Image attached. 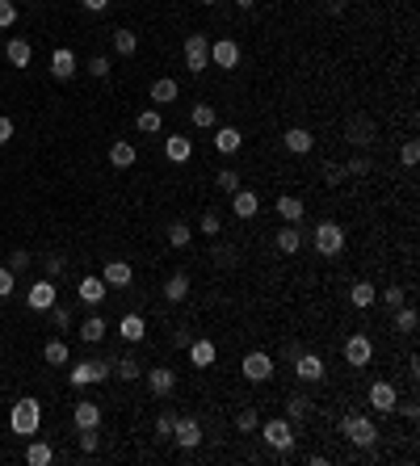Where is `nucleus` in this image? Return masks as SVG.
<instances>
[{
	"instance_id": "nucleus-40",
	"label": "nucleus",
	"mask_w": 420,
	"mask_h": 466,
	"mask_svg": "<svg viewBox=\"0 0 420 466\" xmlns=\"http://www.w3.org/2000/svg\"><path fill=\"white\" fill-rule=\"evenodd\" d=\"M349 130H353L349 139H353L357 147H370V143H374V126H370V122H365V118H357V122L349 126Z\"/></svg>"
},
{
	"instance_id": "nucleus-25",
	"label": "nucleus",
	"mask_w": 420,
	"mask_h": 466,
	"mask_svg": "<svg viewBox=\"0 0 420 466\" xmlns=\"http://www.w3.org/2000/svg\"><path fill=\"white\" fill-rule=\"evenodd\" d=\"M164 155L173 164H185L189 155H193V143H189V135H169V143H164Z\"/></svg>"
},
{
	"instance_id": "nucleus-16",
	"label": "nucleus",
	"mask_w": 420,
	"mask_h": 466,
	"mask_svg": "<svg viewBox=\"0 0 420 466\" xmlns=\"http://www.w3.org/2000/svg\"><path fill=\"white\" fill-rule=\"evenodd\" d=\"M50 76H55V80H72L76 76V55L68 46H59L55 55H50Z\"/></svg>"
},
{
	"instance_id": "nucleus-1",
	"label": "nucleus",
	"mask_w": 420,
	"mask_h": 466,
	"mask_svg": "<svg viewBox=\"0 0 420 466\" xmlns=\"http://www.w3.org/2000/svg\"><path fill=\"white\" fill-rule=\"evenodd\" d=\"M341 433L357 445V449H370L379 441V425L370 416H357V411H349V416H341Z\"/></svg>"
},
{
	"instance_id": "nucleus-19",
	"label": "nucleus",
	"mask_w": 420,
	"mask_h": 466,
	"mask_svg": "<svg viewBox=\"0 0 420 466\" xmlns=\"http://www.w3.org/2000/svg\"><path fill=\"white\" fill-rule=\"evenodd\" d=\"M131 278H135V269H131L126 261H110V265L101 269V282H105V286H118V290L131 286Z\"/></svg>"
},
{
	"instance_id": "nucleus-37",
	"label": "nucleus",
	"mask_w": 420,
	"mask_h": 466,
	"mask_svg": "<svg viewBox=\"0 0 420 466\" xmlns=\"http://www.w3.org/2000/svg\"><path fill=\"white\" fill-rule=\"evenodd\" d=\"M236 429H240V433H256V429H260V411H256V407H240V411H236Z\"/></svg>"
},
{
	"instance_id": "nucleus-3",
	"label": "nucleus",
	"mask_w": 420,
	"mask_h": 466,
	"mask_svg": "<svg viewBox=\"0 0 420 466\" xmlns=\"http://www.w3.org/2000/svg\"><path fill=\"white\" fill-rule=\"evenodd\" d=\"M311 244H315V252L320 256H341V248H345V227L341 223H315V231H311Z\"/></svg>"
},
{
	"instance_id": "nucleus-62",
	"label": "nucleus",
	"mask_w": 420,
	"mask_h": 466,
	"mask_svg": "<svg viewBox=\"0 0 420 466\" xmlns=\"http://www.w3.org/2000/svg\"><path fill=\"white\" fill-rule=\"evenodd\" d=\"M198 5H206V9H210V5H219V0H198Z\"/></svg>"
},
{
	"instance_id": "nucleus-18",
	"label": "nucleus",
	"mask_w": 420,
	"mask_h": 466,
	"mask_svg": "<svg viewBox=\"0 0 420 466\" xmlns=\"http://www.w3.org/2000/svg\"><path fill=\"white\" fill-rule=\"evenodd\" d=\"M282 143H286V151H294V155H307V151L315 147V135H311V130H303V126H290V130L282 135Z\"/></svg>"
},
{
	"instance_id": "nucleus-48",
	"label": "nucleus",
	"mask_w": 420,
	"mask_h": 466,
	"mask_svg": "<svg viewBox=\"0 0 420 466\" xmlns=\"http://www.w3.org/2000/svg\"><path fill=\"white\" fill-rule=\"evenodd\" d=\"M46 315H50V324H55L59 332H64V328H72V311H68V307H50Z\"/></svg>"
},
{
	"instance_id": "nucleus-61",
	"label": "nucleus",
	"mask_w": 420,
	"mask_h": 466,
	"mask_svg": "<svg viewBox=\"0 0 420 466\" xmlns=\"http://www.w3.org/2000/svg\"><path fill=\"white\" fill-rule=\"evenodd\" d=\"M231 5H236V9H252V5H256V0H231Z\"/></svg>"
},
{
	"instance_id": "nucleus-42",
	"label": "nucleus",
	"mask_w": 420,
	"mask_h": 466,
	"mask_svg": "<svg viewBox=\"0 0 420 466\" xmlns=\"http://www.w3.org/2000/svg\"><path fill=\"white\" fill-rule=\"evenodd\" d=\"M135 126H139L143 135H160V110H143V114L135 118Z\"/></svg>"
},
{
	"instance_id": "nucleus-44",
	"label": "nucleus",
	"mask_w": 420,
	"mask_h": 466,
	"mask_svg": "<svg viewBox=\"0 0 420 466\" xmlns=\"http://www.w3.org/2000/svg\"><path fill=\"white\" fill-rule=\"evenodd\" d=\"M399 164H403V168H416V164H420V143H416V139H408V143L399 147Z\"/></svg>"
},
{
	"instance_id": "nucleus-17",
	"label": "nucleus",
	"mask_w": 420,
	"mask_h": 466,
	"mask_svg": "<svg viewBox=\"0 0 420 466\" xmlns=\"http://www.w3.org/2000/svg\"><path fill=\"white\" fill-rule=\"evenodd\" d=\"M72 420H76V429H97V425H101V407H97V403H88V399H76Z\"/></svg>"
},
{
	"instance_id": "nucleus-32",
	"label": "nucleus",
	"mask_w": 420,
	"mask_h": 466,
	"mask_svg": "<svg viewBox=\"0 0 420 466\" xmlns=\"http://www.w3.org/2000/svg\"><path fill=\"white\" fill-rule=\"evenodd\" d=\"M135 160H139V151H135V147H131V143H126V139H122V143H114V147H110V164H114V168H131V164H135Z\"/></svg>"
},
{
	"instance_id": "nucleus-5",
	"label": "nucleus",
	"mask_w": 420,
	"mask_h": 466,
	"mask_svg": "<svg viewBox=\"0 0 420 466\" xmlns=\"http://www.w3.org/2000/svg\"><path fill=\"white\" fill-rule=\"evenodd\" d=\"M114 374V366L110 361H80V366H72V387H88V382H105Z\"/></svg>"
},
{
	"instance_id": "nucleus-22",
	"label": "nucleus",
	"mask_w": 420,
	"mask_h": 466,
	"mask_svg": "<svg viewBox=\"0 0 420 466\" xmlns=\"http://www.w3.org/2000/svg\"><path fill=\"white\" fill-rule=\"evenodd\" d=\"M278 215H282L286 223H303L307 202H303V197H294V193H282V197H278Z\"/></svg>"
},
{
	"instance_id": "nucleus-60",
	"label": "nucleus",
	"mask_w": 420,
	"mask_h": 466,
	"mask_svg": "<svg viewBox=\"0 0 420 466\" xmlns=\"http://www.w3.org/2000/svg\"><path fill=\"white\" fill-rule=\"evenodd\" d=\"M328 13H332V17H341V13H345V0H328Z\"/></svg>"
},
{
	"instance_id": "nucleus-59",
	"label": "nucleus",
	"mask_w": 420,
	"mask_h": 466,
	"mask_svg": "<svg viewBox=\"0 0 420 466\" xmlns=\"http://www.w3.org/2000/svg\"><path fill=\"white\" fill-rule=\"evenodd\" d=\"M13 139V122L9 118H0V143H9Z\"/></svg>"
},
{
	"instance_id": "nucleus-35",
	"label": "nucleus",
	"mask_w": 420,
	"mask_h": 466,
	"mask_svg": "<svg viewBox=\"0 0 420 466\" xmlns=\"http://www.w3.org/2000/svg\"><path fill=\"white\" fill-rule=\"evenodd\" d=\"M307 411H311V399H307V395H290V399H286V420H290V425H298Z\"/></svg>"
},
{
	"instance_id": "nucleus-41",
	"label": "nucleus",
	"mask_w": 420,
	"mask_h": 466,
	"mask_svg": "<svg viewBox=\"0 0 420 466\" xmlns=\"http://www.w3.org/2000/svg\"><path fill=\"white\" fill-rule=\"evenodd\" d=\"M101 336H105V320H101V315H93V320H84V324H80V340L97 344Z\"/></svg>"
},
{
	"instance_id": "nucleus-20",
	"label": "nucleus",
	"mask_w": 420,
	"mask_h": 466,
	"mask_svg": "<svg viewBox=\"0 0 420 466\" xmlns=\"http://www.w3.org/2000/svg\"><path fill=\"white\" fill-rule=\"evenodd\" d=\"M5 59H9L13 68H30V59H34V46H30L26 38H9V46H5Z\"/></svg>"
},
{
	"instance_id": "nucleus-38",
	"label": "nucleus",
	"mask_w": 420,
	"mask_h": 466,
	"mask_svg": "<svg viewBox=\"0 0 420 466\" xmlns=\"http://www.w3.org/2000/svg\"><path fill=\"white\" fill-rule=\"evenodd\" d=\"M189 240H193V227H189L185 219H177V223H169V244H173V248H185Z\"/></svg>"
},
{
	"instance_id": "nucleus-43",
	"label": "nucleus",
	"mask_w": 420,
	"mask_h": 466,
	"mask_svg": "<svg viewBox=\"0 0 420 466\" xmlns=\"http://www.w3.org/2000/svg\"><path fill=\"white\" fill-rule=\"evenodd\" d=\"M215 185H219L223 193H236V189H240V173H236V168H219V173H215Z\"/></svg>"
},
{
	"instance_id": "nucleus-28",
	"label": "nucleus",
	"mask_w": 420,
	"mask_h": 466,
	"mask_svg": "<svg viewBox=\"0 0 420 466\" xmlns=\"http://www.w3.org/2000/svg\"><path fill=\"white\" fill-rule=\"evenodd\" d=\"M177 93H181V84H177L173 76H160V80L151 84V101H155V106H169V101H177Z\"/></svg>"
},
{
	"instance_id": "nucleus-2",
	"label": "nucleus",
	"mask_w": 420,
	"mask_h": 466,
	"mask_svg": "<svg viewBox=\"0 0 420 466\" xmlns=\"http://www.w3.org/2000/svg\"><path fill=\"white\" fill-rule=\"evenodd\" d=\"M9 425H13L17 437H34L38 425H42V407H38V399H17L13 411H9Z\"/></svg>"
},
{
	"instance_id": "nucleus-29",
	"label": "nucleus",
	"mask_w": 420,
	"mask_h": 466,
	"mask_svg": "<svg viewBox=\"0 0 420 466\" xmlns=\"http://www.w3.org/2000/svg\"><path fill=\"white\" fill-rule=\"evenodd\" d=\"M349 302H353L357 311H365V307H374V302H379V290H374L370 282H353V290H349Z\"/></svg>"
},
{
	"instance_id": "nucleus-39",
	"label": "nucleus",
	"mask_w": 420,
	"mask_h": 466,
	"mask_svg": "<svg viewBox=\"0 0 420 466\" xmlns=\"http://www.w3.org/2000/svg\"><path fill=\"white\" fill-rule=\"evenodd\" d=\"M42 357L50 361V366H68V357H72V353H68V344H64V340H46Z\"/></svg>"
},
{
	"instance_id": "nucleus-54",
	"label": "nucleus",
	"mask_w": 420,
	"mask_h": 466,
	"mask_svg": "<svg viewBox=\"0 0 420 466\" xmlns=\"http://www.w3.org/2000/svg\"><path fill=\"white\" fill-rule=\"evenodd\" d=\"M97 445H101V441H97V429H80V449H84V454H93Z\"/></svg>"
},
{
	"instance_id": "nucleus-4",
	"label": "nucleus",
	"mask_w": 420,
	"mask_h": 466,
	"mask_svg": "<svg viewBox=\"0 0 420 466\" xmlns=\"http://www.w3.org/2000/svg\"><path fill=\"white\" fill-rule=\"evenodd\" d=\"M260 437H265V445H269V449L286 454V449L294 445V425H290L286 416H274V420H260Z\"/></svg>"
},
{
	"instance_id": "nucleus-8",
	"label": "nucleus",
	"mask_w": 420,
	"mask_h": 466,
	"mask_svg": "<svg viewBox=\"0 0 420 466\" xmlns=\"http://www.w3.org/2000/svg\"><path fill=\"white\" fill-rule=\"evenodd\" d=\"M370 357H374V344H370V336H349L345 340V361H349V366L353 370H365V366H370Z\"/></svg>"
},
{
	"instance_id": "nucleus-36",
	"label": "nucleus",
	"mask_w": 420,
	"mask_h": 466,
	"mask_svg": "<svg viewBox=\"0 0 420 466\" xmlns=\"http://www.w3.org/2000/svg\"><path fill=\"white\" fill-rule=\"evenodd\" d=\"M215 122H219L215 106H206V101H198V106H193V126H198V130H210Z\"/></svg>"
},
{
	"instance_id": "nucleus-50",
	"label": "nucleus",
	"mask_w": 420,
	"mask_h": 466,
	"mask_svg": "<svg viewBox=\"0 0 420 466\" xmlns=\"http://www.w3.org/2000/svg\"><path fill=\"white\" fill-rule=\"evenodd\" d=\"M17 21V5H13V0H0V30H9Z\"/></svg>"
},
{
	"instance_id": "nucleus-53",
	"label": "nucleus",
	"mask_w": 420,
	"mask_h": 466,
	"mask_svg": "<svg viewBox=\"0 0 420 466\" xmlns=\"http://www.w3.org/2000/svg\"><path fill=\"white\" fill-rule=\"evenodd\" d=\"M9 269H13V273H21V269H30V252H26V248H17V252L9 256Z\"/></svg>"
},
{
	"instance_id": "nucleus-58",
	"label": "nucleus",
	"mask_w": 420,
	"mask_h": 466,
	"mask_svg": "<svg viewBox=\"0 0 420 466\" xmlns=\"http://www.w3.org/2000/svg\"><path fill=\"white\" fill-rule=\"evenodd\" d=\"M80 5H84L88 13H105V9H110V0H80Z\"/></svg>"
},
{
	"instance_id": "nucleus-46",
	"label": "nucleus",
	"mask_w": 420,
	"mask_h": 466,
	"mask_svg": "<svg viewBox=\"0 0 420 466\" xmlns=\"http://www.w3.org/2000/svg\"><path fill=\"white\" fill-rule=\"evenodd\" d=\"M370 168H374L370 155H353V160L345 164V177H370Z\"/></svg>"
},
{
	"instance_id": "nucleus-55",
	"label": "nucleus",
	"mask_w": 420,
	"mask_h": 466,
	"mask_svg": "<svg viewBox=\"0 0 420 466\" xmlns=\"http://www.w3.org/2000/svg\"><path fill=\"white\" fill-rule=\"evenodd\" d=\"M383 302H391V307H403V302H408V290H399V286H391V290L383 294Z\"/></svg>"
},
{
	"instance_id": "nucleus-10",
	"label": "nucleus",
	"mask_w": 420,
	"mask_h": 466,
	"mask_svg": "<svg viewBox=\"0 0 420 466\" xmlns=\"http://www.w3.org/2000/svg\"><path fill=\"white\" fill-rule=\"evenodd\" d=\"M240 370H244L248 382H269V378H274V357H269V353H248Z\"/></svg>"
},
{
	"instance_id": "nucleus-47",
	"label": "nucleus",
	"mask_w": 420,
	"mask_h": 466,
	"mask_svg": "<svg viewBox=\"0 0 420 466\" xmlns=\"http://www.w3.org/2000/svg\"><path fill=\"white\" fill-rule=\"evenodd\" d=\"M198 231H202V235H219V231H223L219 211H206V215H202V223H198Z\"/></svg>"
},
{
	"instance_id": "nucleus-56",
	"label": "nucleus",
	"mask_w": 420,
	"mask_h": 466,
	"mask_svg": "<svg viewBox=\"0 0 420 466\" xmlns=\"http://www.w3.org/2000/svg\"><path fill=\"white\" fill-rule=\"evenodd\" d=\"M88 72H93V76H110V59H105V55H93Z\"/></svg>"
},
{
	"instance_id": "nucleus-31",
	"label": "nucleus",
	"mask_w": 420,
	"mask_h": 466,
	"mask_svg": "<svg viewBox=\"0 0 420 466\" xmlns=\"http://www.w3.org/2000/svg\"><path fill=\"white\" fill-rule=\"evenodd\" d=\"M26 462L30 466H50V462H55V449H50L46 441H30L26 445Z\"/></svg>"
},
{
	"instance_id": "nucleus-27",
	"label": "nucleus",
	"mask_w": 420,
	"mask_h": 466,
	"mask_svg": "<svg viewBox=\"0 0 420 466\" xmlns=\"http://www.w3.org/2000/svg\"><path fill=\"white\" fill-rule=\"evenodd\" d=\"M416 328H420V315H416V307H395V332L399 336H416Z\"/></svg>"
},
{
	"instance_id": "nucleus-57",
	"label": "nucleus",
	"mask_w": 420,
	"mask_h": 466,
	"mask_svg": "<svg viewBox=\"0 0 420 466\" xmlns=\"http://www.w3.org/2000/svg\"><path fill=\"white\" fill-rule=\"evenodd\" d=\"M68 269V261H64V256H50V261H46V278H59Z\"/></svg>"
},
{
	"instance_id": "nucleus-13",
	"label": "nucleus",
	"mask_w": 420,
	"mask_h": 466,
	"mask_svg": "<svg viewBox=\"0 0 420 466\" xmlns=\"http://www.w3.org/2000/svg\"><path fill=\"white\" fill-rule=\"evenodd\" d=\"M26 302H30L34 311H50V307L59 302V294H55V282H50V278L34 282V286H30V294H26Z\"/></svg>"
},
{
	"instance_id": "nucleus-45",
	"label": "nucleus",
	"mask_w": 420,
	"mask_h": 466,
	"mask_svg": "<svg viewBox=\"0 0 420 466\" xmlns=\"http://www.w3.org/2000/svg\"><path fill=\"white\" fill-rule=\"evenodd\" d=\"M114 374H118L122 382H135V378L143 374V366H139V361H135V357H122V361H118V370H114Z\"/></svg>"
},
{
	"instance_id": "nucleus-12",
	"label": "nucleus",
	"mask_w": 420,
	"mask_h": 466,
	"mask_svg": "<svg viewBox=\"0 0 420 466\" xmlns=\"http://www.w3.org/2000/svg\"><path fill=\"white\" fill-rule=\"evenodd\" d=\"M185 353H189V361H193L198 370H210V366H215V357H219L215 340H206V336H193V340L185 344Z\"/></svg>"
},
{
	"instance_id": "nucleus-11",
	"label": "nucleus",
	"mask_w": 420,
	"mask_h": 466,
	"mask_svg": "<svg viewBox=\"0 0 420 466\" xmlns=\"http://www.w3.org/2000/svg\"><path fill=\"white\" fill-rule=\"evenodd\" d=\"M324 357L320 353H294V374L303 378V382H320L324 378Z\"/></svg>"
},
{
	"instance_id": "nucleus-6",
	"label": "nucleus",
	"mask_w": 420,
	"mask_h": 466,
	"mask_svg": "<svg viewBox=\"0 0 420 466\" xmlns=\"http://www.w3.org/2000/svg\"><path fill=\"white\" fill-rule=\"evenodd\" d=\"M185 68L189 72H206L210 68V42H206V34H189L185 38Z\"/></svg>"
},
{
	"instance_id": "nucleus-21",
	"label": "nucleus",
	"mask_w": 420,
	"mask_h": 466,
	"mask_svg": "<svg viewBox=\"0 0 420 466\" xmlns=\"http://www.w3.org/2000/svg\"><path fill=\"white\" fill-rule=\"evenodd\" d=\"M231 211H236L240 219H252V215L260 211V197H256L252 189H236V193H231Z\"/></svg>"
},
{
	"instance_id": "nucleus-34",
	"label": "nucleus",
	"mask_w": 420,
	"mask_h": 466,
	"mask_svg": "<svg viewBox=\"0 0 420 466\" xmlns=\"http://www.w3.org/2000/svg\"><path fill=\"white\" fill-rule=\"evenodd\" d=\"M118 332H122L126 340H143V336H147V324H143V315H135V311H131V315H122Z\"/></svg>"
},
{
	"instance_id": "nucleus-30",
	"label": "nucleus",
	"mask_w": 420,
	"mask_h": 466,
	"mask_svg": "<svg viewBox=\"0 0 420 466\" xmlns=\"http://www.w3.org/2000/svg\"><path fill=\"white\" fill-rule=\"evenodd\" d=\"M76 294H80V302H101L105 298V282L101 278H80V286H76Z\"/></svg>"
},
{
	"instance_id": "nucleus-52",
	"label": "nucleus",
	"mask_w": 420,
	"mask_h": 466,
	"mask_svg": "<svg viewBox=\"0 0 420 466\" xmlns=\"http://www.w3.org/2000/svg\"><path fill=\"white\" fill-rule=\"evenodd\" d=\"M13 286H17V273H13V269H0V298H9Z\"/></svg>"
},
{
	"instance_id": "nucleus-23",
	"label": "nucleus",
	"mask_w": 420,
	"mask_h": 466,
	"mask_svg": "<svg viewBox=\"0 0 420 466\" xmlns=\"http://www.w3.org/2000/svg\"><path fill=\"white\" fill-rule=\"evenodd\" d=\"M244 147V135L236 130V126H219L215 130V151H223V155H236Z\"/></svg>"
},
{
	"instance_id": "nucleus-7",
	"label": "nucleus",
	"mask_w": 420,
	"mask_h": 466,
	"mask_svg": "<svg viewBox=\"0 0 420 466\" xmlns=\"http://www.w3.org/2000/svg\"><path fill=\"white\" fill-rule=\"evenodd\" d=\"M210 64L223 68V72L240 68V42H236V38H219V42H210Z\"/></svg>"
},
{
	"instance_id": "nucleus-51",
	"label": "nucleus",
	"mask_w": 420,
	"mask_h": 466,
	"mask_svg": "<svg viewBox=\"0 0 420 466\" xmlns=\"http://www.w3.org/2000/svg\"><path fill=\"white\" fill-rule=\"evenodd\" d=\"M324 181H328V189H336L345 181V164H324Z\"/></svg>"
},
{
	"instance_id": "nucleus-33",
	"label": "nucleus",
	"mask_w": 420,
	"mask_h": 466,
	"mask_svg": "<svg viewBox=\"0 0 420 466\" xmlns=\"http://www.w3.org/2000/svg\"><path fill=\"white\" fill-rule=\"evenodd\" d=\"M135 50H139V34H131L126 26H122V30H114V55H126V59H131Z\"/></svg>"
},
{
	"instance_id": "nucleus-15",
	"label": "nucleus",
	"mask_w": 420,
	"mask_h": 466,
	"mask_svg": "<svg viewBox=\"0 0 420 466\" xmlns=\"http://www.w3.org/2000/svg\"><path fill=\"white\" fill-rule=\"evenodd\" d=\"M147 387H151V395H173L177 391V370H169V366H155V370H147Z\"/></svg>"
},
{
	"instance_id": "nucleus-49",
	"label": "nucleus",
	"mask_w": 420,
	"mask_h": 466,
	"mask_svg": "<svg viewBox=\"0 0 420 466\" xmlns=\"http://www.w3.org/2000/svg\"><path fill=\"white\" fill-rule=\"evenodd\" d=\"M173 425H177L173 411H160V416H155V437H173Z\"/></svg>"
},
{
	"instance_id": "nucleus-26",
	"label": "nucleus",
	"mask_w": 420,
	"mask_h": 466,
	"mask_svg": "<svg viewBox=\"0 0 420 466\" xmlns=\"http://www.w3.org/2000/svg\"><path fill=\"white\" fill-rule=\"evenodd\" d=\"M298 248H303V227H298V223H286V227L278 231V252L294 256Z\"/></svg>"
},
{
	"instance_id": "nucleus-9",
	"label": "nucleus",
	"mask_w": 420,
	"mask_h": 466,
	"mask_svg": "<svg viewBox=\"0 0 420 466\" xmlns=\"http://www.w3.org/2000/svg\"><path fill=\"white\" fill-rule=\"evenodd\" d=\"M365 399H370V407L374 411H383V416H395V407H399V395H395V387L391 382H370V395H365Z\"/></svg>"
},
{
	"instance_id": "nucleus-14",
	"label": "nucleus",
	"mask_w": 420,
	"mask_h": 466,
	"mask_svg": "<svg viewBox=\"0 0 420 466\" xmlns=\"http://www.w3.org/2000/svg\"><path fill=\"white\" fill-rule=\"evenodd\" d=\"M173 441H177L181 449H198V445H202V425H198V420H189V416H177V425H173Z\"/></svg>"
},
{
	"instance_id": "nucleus-24",
	"label": "nucleus",
	"mask_w": 420,
	"mask_h": 466,
	"mask_svg": "<svg viewBox=\"0 0 420 466\" xmlns=\"http://www.w3.org/2000/svg\"><path fill=\"white\" fill-rule=\"evenodd\" d=\"M189 290H193V282H189V273H181V269L164 282V298H169V302H185Z\"/></svg>"
}]
</instances>
